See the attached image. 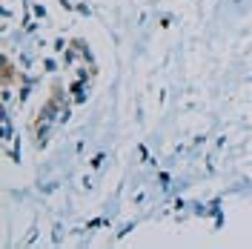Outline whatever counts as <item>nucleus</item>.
Listing matches in <instances>:
<instances>
[]
</instances>
